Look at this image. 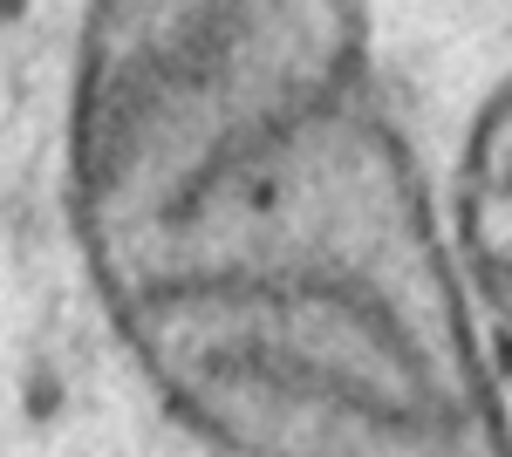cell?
Instances as JSON below:
<instances>
[{
  "instance_id": "obj_1",
  "label": "cell",
  "mask_w": 512,
  "mask_h": 457,
  "mask_svg": "<svg viewBox=\"0 0 512 457\" xmlns=\"http://www.w3.org/2000/svg\"><path fill=\"white\" fill-rule=\"evenodd\" d=\"M69 219L123 355L219 457H512L362 0H89Z\"/></svg>"
},
{
  "instance_id": "obj_2",
  "label": "cell",
  "mask_w": 512,
  "mask_h": 457,
  "mask_svg": "<svg viewBox=\"0 0 512 457\" xmlns=\"http://www.w3.org/2000/svg\"><path fill=\"white\" fill-rule=\"evenodd\" d=\"M451 246L472 287V307L512 342V76L478 103L465 151H458V191H451Z\"/></svg>"
},
{
  "instance_id": "obj_3",
  "label": "cell",
  "mask_w": 512,
  "mask_h": 457,
  "mask_svg": "<svg viewBox=\"0 0 512 457\" xmlns=\"http://www.w3.org/2000/svg\"><path fill=\"white\" fill-rule=\"evenodd\" d=\"M21 7H28V0H0V21H14V14H21Z\"/></svg>"
}]
</instances>
